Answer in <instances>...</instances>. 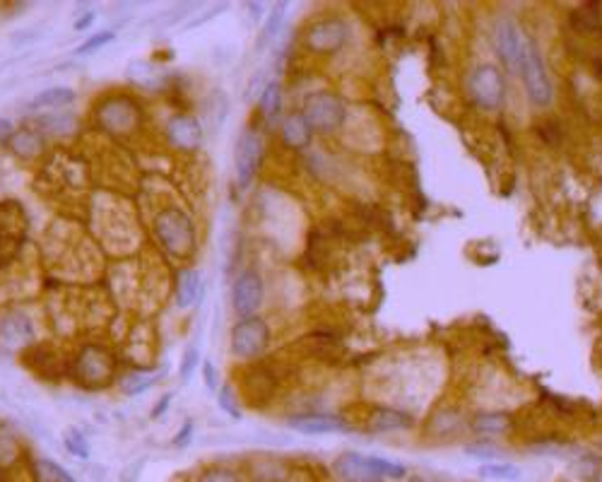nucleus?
<instances>
[{
	"mask_svg": "<svg viewBox=\"0 0 602 482\" xmlns=\"http://www.w3.org/2000/svg\"><path fill=\"white\" fill-rule=\"evenodd\" d=\"M114 36H116V35H114L111 29H106V32H99V35H92L89 39H85V42L75 48V54L77 55L95 54V51H99V48H104L106 44L114 42Z\"/></svg>",
	"mask_w": 602,
	"mask_h": 482,
	"instance_id": "nucleus-32",
	"label": "nucleus"
},
{
	"mask_svg": "<svg viewBox=\"0 0 602 482\" xmlns=\"http://www.w3.org/2000/svg\"><path fill=\"white\" fill-rule=\"evenodd\" d=\"M311 126L306 124V118L301 114L287 116L282 121V140L287 145L289 150H304L311 143Z\"/></svg>",
	"mask_w": 602,
	"mask_h": 482,
	"instance_id": "nucleus-21",
	"label": "nucleus"
},
{
	"mask_svg": "<svg viewBox=\"0 0 602 482\" xmlns=\"http://www.w3.org/2000/svg\"><path fill=\"white\" fill-rule=\"evenodd\" d=\"M520 80H523V90L527 95V102L545 109L555 102V85L545 65V55H542L540 44L535 39H526L523 46V61H520Z\"/></svg>",
	"mask_w": 602,
	"mask_h": 482,
	"instance_id": "nucleus-1",
	"label": "nucleus"
},
{
	"mask_svg": "<svg viewBox=\"0 0 602 482\" xmlns=\"http://www.w3.org/2000/svg\"><path fill=\"white\" fill-rule=\"evenodd\" d=\"M477 476L482 480H492V482H518L523 470L516 466V463L508 461H489V463H479Z\"/></svg>",
	"mask_w": 602,
	"mask_h": 482,
	"instance_id": "nucleus-26",
	"label": "nucleus"
},
{
	"mask_svg": "<svg viewBox=\"0 0 602 482\" xmlns=\"http://www.w3.org/2000/svg\"><path fill=\"white\" fill-rule=\"evenodd\" d=\"M467 92L470 99L485 111H499L507 102V80L497 65L479 63L467 75Z\"/></svg>",
	"mask_w": 602,
	"mask_h": 482,
	"instance_id": "nucleus-4",
	"label": "nucleus"
},
{
	"mask_svg": "<svg viewBox=\"0 0 602 482\" xmlns=\"http://www.w3.org/2000/svg\"><path fill=\"white\" fill-rule=\"evenodd\" d=\"M65 448H68L73 456H77V458H87L89 456L87 441H85L83 434H77V432H73L68 439H65Z\"/></svg>",
	"mask_w": 602,
	"mask_h": 482,
	"instance_id": "nucleus-35",
	"label": "nucleus"
},
{
	"mask_svg": "<svg viewBox=\"0 0 602 482\" xmlns=\"http://www.w3.org/2000/svg\"><path fill=\"white\" fill-rule=\"evenodd\" d=\"M333 470L343 482H384L381 456H364L359 451H345L333 461Z\"/></svg>",
	"mask_w": 602,
	"mask_h": 482,
	"instance_id": "nucleus-11",
	"label": "nucleus"
},
{
	"mask_svg": "<svg viewBox=\"0 0 602 482\" xmlns=\"http://www.w3.org/2000/svg\"><path fill=\"white\" fill-rule=\"evenodd\" d=\"M412 425H415V417L400 410V407L378 406L369 415V432L374 434L405 432V429H412Z\"/></svg>",
	"mask_w": 602,
	"mask_h": 482,
	"instance_id": "nucleus-17",
	"label": "nucleus"
},
{
	"mask_svg": "<svg viewBox=\"0 0 602 482\" xmlns=\"http://www.w3.org/2000/svg\"><path fill=\"white\" fill-rule=\"evenodd\" d=\"M405 482H434V480H429V477H422V476H410Z\"/></svg>",
	"mask_w": 602,
	"mask_h": 482,
	"instance_id": "nucleus-42",
	"label": "nucleus"
},
{
	"mask_svg": "<svg viewBox=\"0 0 602 482\" xmlns=\"http://www.w3.org/2000/svg\"><path fill=\"white\" fill-rule=\"evenodd\" d=\"M35 343V326L27 314L10 311L0 318V350H25Z\"/></svg>",
	"mask_w": 602,
	"mask_h": 482,
	"instance_id": "nucleus-14",
	"label": "nucleus"
},
{
	"mask_svg": "<svg viewBox=\"0 0 602 482\" xmlns=\"http://www.w3.org/2000/svg\"><path fill=\"white\" fill-rule=\"evenodd\" d=\"M260 162H263V140H260L258 131L246 128L241 133L236 152H234V172H236V181L241 188L251 186L256 172L260 169Z\"/></svg>",
	"mask_w": 602,
	"mask_h": 482,
	"instance_id": "nucleus-12",
	"label": "nucleus"
},
{
	"mask_svg": "<svg viewBox=\"0 0 602 482\" xmlns=\"http://www.w3.org/2000/svg\"><path fill=\"white\" fill-rule=\"evenodd\" d=\"M263 280L256 270H246L234 280L232 306L239 318H254L263 304Z\"/></svg>",
	"mask_w": 602,
	"mask_h": 482,
	"instance_id": "nucleus-13",
	"label": "nucleus"
},
{
	"mask_svg": "<svg viewBox=\"0 0 602 482\" xmlns=\"http://www.w3.org/2000/svg\"><path fill=\"white\" fill-rule=\"evenodd\" d=\"M523 46H526V39H523L518 22L514 17H501L497 22V27H494V51H497V58H499L501 65L511 75L520 70Z\"/></svg>",
	"mask_w": 602,
	"mask_h": 482,
	"instance_id": "nucleus-9",
	"label": "nucleus"
},
{
	"mask_svg": "<svg viewBox=\"0 0 602 482\" xmlns=\"http://www.w3.org/2000/svg\"><path fill=\"white\" fill-rule=\"evenodd\" d=\"M349 39V25L340 17H328V20L314 22L304 35V44L308 51L321 55L337 54Z\"/></svg>",
	"mask_w": 602,
	"mask_h": 482,
	"instance_id": "nucleus-10",
	"label": "nucleus"
},
{
	"mask_svg": "<svg viewBox=\"0 0 602 482\" xmlns=\"http://www.w3.org/2000/svg\"><path fill=\"white\" fill-rule=\"evenodd\" d=\"M193 432H196V425H193L191 420H186L184 425H181V429L176 432V437H174V447L176 448H184L191 444L193 439Z\"/></svg>",
	"mask_w": 602,
	"mask_h": 482,
	"instance_id": "nucleus-37",
	"label": "nucleus"
},
{
	"mask_svg": "<svg viewBox=\"0 0 602 482\" xmlns=\"http://www.w3.org/2000/svg\"><path fill=\"white\" fill-rule=\"evenodd\" d=\"M125 75H128L130 83H135L137 87H143V90H150V92L162 90L166 83L165 68H159L157 63L143 61V58L130 61L128 70H125Z\"/></svg>",
	"mask_w": 602,
	"mask_h": 482,
	"instance_id": "nucleus-18",
	"label": "nucleus"
},
{
	"mask_svg": "<svg viewBox=\"0 0 602 482\" xmlns=\"http://www.w3.org/2000/svg\"><path fill=\"white\" fill-rule=\"evenodd\" d=\"M508 427H511V417L507 413H477L470 420V429L485 439L501 437L504 432H508Z\"/></svg>",
	"mask_w": 602,
	"mask_h": 482,
	"instance_id": "nucleus-23",
	"label": "nucleus"
},
{
	"mask_svg": "<svg viewBox=\"0 0 602 482\" xmlns=\"http://www.w3.org/2000/svg\"><path fill=\"white\" fill-rule=\"evenodd\" d=\"M301 116L306 118L311 131L336 133L343 128L345 118H347V109H345L343 99L333 95V92H316V95H311L304 102Z\"/></svg>",
	"mask_w": 602,
	"mask_h": 482,
	"instance_id": "nucleus-6",
	"label": "nucleus"
},
{
	"mask_svg": "<svg viewBox=\"0 0 602 482\" xmlns=\"http://www.w3.org/2000/svg\"><path fill=\"white\" fill-rule=\"evenodd\" d=\"M36 128L42 136H70L77 128V118L73 114H42Z\"/></svg>",
	"mask_w": 602,
	"mask_h": 482,
	"instance_id": "nucleus-25",
	"label": "nucleus"
},
{
	"mask_svg": "<svg viewBox=\"0 0 602 482\" xmlns=\"http://www.w3.org/2000/svg\"><path fill=\"white\" fill-rule=\"evenodd\" d=\"M287 3H277L275 7H270V13L266 17V25H263V32H260V42L258 48H266L270 44L277 42V36L282 32V25H285V13H287Z\"/></svg>",
	"mask_w": 602,
	"mask_h": 482,
	"instance_id": "nucleus-27",
	"label": "nucleus"
},
{
	"mask_svg": "<svg viewBox=\"0 0 602 482\" xmlns=\"http://www.w3.org/2000/svg\"><path fill=\"white\" fill-rule=\"evenodd\" d=\"M73 102H75V90H70V87H48V90L39 92V95L27 104V109L32 111L65 109V106H70Z\"/></svg>",
	"mask_w": 602,
	"mask_h": 482,
	"instance_id": "nucleus-20",
	"label": "nucleus"
},
{
	"mask_svg": "<svg viewBox=\"0 0 602 482\" xmlns=\"http://www.w3.org/2000/svg\"><path fill=\"white\" fill-rule=\"evenodd\" d=\"M155 384H157V377H147V374L133 372L121 379V386H118V388H121L124 396H140V393L150 391Z\"/></svg>",
	"mask_w": 602,
	"mask_h": 482,
	"instance_id": "nucleus-28",
	"label": "nucleus"
},
{
	"mask_svg": "<svg viewBox=\"0 0 602 482\" xmlns=\"http://www.w3.org/2000/svg\"><path fill=\"white\" fill-rule=\"evenodd\" d=\"M196 482H241V477L229 468H207L196 477Z\"/></svg>",
	"mask_w": 602,
	"mask_h": 482,
	"instance_id": "nucleus-34",
	"label": "nucleus"
},
{
	"mask_svg": "<svg viewBox=\"0 0 602 482\" xmlns=\"http://www.w3.org/2000/svg\"><path fill=\"white\" fill-rule=\"evenodd\" d=\"M7 147L13 155L22 159H32L36 155L44 152V136L39 131H32V128H22V131H15L7 140Z\"/></svg>",
	"mask_w": 602,
	"mask_h": 482,
	"instance_id": "nucleus-19",
	"label": "nucleus"
},
{
	"mask_svg": "<svg viewBox=\"0 0 602 482\" xmlns=\"http://www.w3.org/2000/svg\"><path fill=\"white\" fill-rule=\"evenodd\" d=\"M203 379H206V386L207 391L210 393H217L219 391V377H217V367L207 359V362H203Z\"/></svg>",
	"mask_w": 602,
	"mask_h": 482,
	"instance_id": "nucleus-36",
	"label": "nucleus"
},
{
	"mask_svg": "<svg viewBox=\"0 0 602 482\" xmlns=\"http://www.w3.org/2000/svg\"><path fill=\"white\" fill-rule=\"evenodd\" d=\"M597 447H600V448H602V437H600V441H597Z\"/></svg>",
	"mask_w": 602,
	"mask_h": 482,
	"instance_id": "nucleus-43",
	"label": "nucleus"
},
{
	"mask_svg": "<svg viewBox=\"0 0 602 482\" xmlns=\"http://www.w3.org/2000/svg\"><path fill=\"white\" fill-rule=\"evenodd\" d=\"M155 235H157L162 248L174 258H191L196 246H198L193 220L178 207H166L165 213L157 215Z\"/></svg>",
	"mask_w": 602,
	"mask_h": 482,
	"instance_id": "nucleus-2",
	"label": "nucleus"
},
{
	"mask_svg": "<svg viewBox=\"0 0 602 482\" xmlns=\"http://www.w3.org/2000/svg\"><path fill=\"white\" fill-rule=\"evenodd\" d=\"M200 289H203V280H200L198 270L196 268L178 270V280H176V306L178 309H188V306L198 299Z\"/></svg>",
	"mask_w": 602,
	"mask_h": 482,
	"instance_id": "nucleus-22",
	"label": "nucleus"
},
{
	"mask_svg": "<svg viewBox=\"0 0 602 482\" xmlns=\"http://www.w3.org/2000/svg\"><path fill=\"white\" fill-rule=\"evenodd\" d=\"M166 138L181 152H196L203 145V126L196 116H174L166 126Z\"/></svg>",
	"mask_w": 602,
	"mask_h": 482,
	"instance_id": "nucleus-16",
	"label": "nucleus"
},
{
	"mask_svg": "<svg viewBox=\"0 0 602 482\" xmlns=\"http://www.w3.org/2000/svg\"><path fill=\"white\" fill-rule=\"evenodd\" d=\"M39 468H42V476L46 482H75V477L70 476L68 470H63L61 466L54 461H42L39 463Z\"/></svg>",
	"mask_w": 602,
	"mask_h": 482,
	"instance_id": "nucleus-33",
	"label": "nucleus"
},
{
	"mask_svg": "<svg viewBox=\"0 0 602 482\" xmlns=\"http://www.w3.org/2000/svg\"><path fill=\"white\" fill-rule=\"evenodd\" d=\"M13 133H15L13 131V121H10V118L0 116V143H7Z\"/></svg>",
	"mask_w": 602,
	"mask_h": 482,
	"instance_id": "nucleus-40",
	"label": "nucleus"
},
{
	"mask_svg": "<svg viewBox=\"0 0 602 482\" xmlns=\"http://www.w3.org/2000/svg\"><path fill=\"white\" fill-rule=\"evenodd\" d=\"M27 239V217L20 203L0 200V266L20 254Z\"/></svg>",
	"mask_w": 602,
	"mask_h": 482,
	"instance_id": "nucleus-7",
	"label": "nucleus"
},
{
	"mask_svg": "<svg viewBox=\"0 0 602 482\" xmlns=\"http://www.w3.org/2000/svg\"><path fill=\"white\" fill-rule=\"evenodd\" d=\"M198 365H200V347L198 345H191L188 350L184 352V359H181V365H178V379H181V384H191L193 374L198 372Z\"/></svg>",
	"mask_w": 602,
	"mask_h": 482,
	"instance_id": "nucleus-29",
	"label": "nucleus"
},
{
	"mask_svg": "<svg viewBox=\"0 0 602 482\" xmlns=\"http://www.w3.org/2000/svg\"><path fill=\"white\" fill-rule=\"evenodd\" d=\"M92 25H95V13H85L83 17H80V20H77L75 25H73V27H75L77 32H83V29L92 27Z\"/></svg>",
	"mask_w": 602,
	"mask_h": 482,
	"instance_id": "nucleus-41",
	"label": "nucleus"
},
{
	"mask_svg": "<svg viewBox=\"0 0 602 482\" xmlns=\"http://www.w3.org/2000/svg\"><path fill=\"white\" fill-rule=\"evenodd\" d=\"M73 374H75L80 386H85L89 391H99V388H106V386H111V381L116 379V357L106 347L87 345L77 355Z\"/></svg>",
	"mask_w": 602,
	"mask_h": 482,
	"instance_id": "nucleus-3",
	"label": "nucleus"
},
{
	"mask_svg": "<svg viewBox=\"0 0 602 482\" xmlns=\"http://www.w3.org/2000/svg\"><path fill=\"white\" fill-rule=\"evenodd\" d=\"M270 345V328L263 318H241L232 328V352L239 359H256Z\"/></svg>",
	"mask_w": 602,
	"mask_h": 482,
	"instance_id": "nucleus-8",
	"label": "nucleus"
},
{
	"mask_svg": "<svg viewBox=\"0 0 602 482\" xmlns=\"http://www.w3.org/2000/svg\"><path fill=\"white\" fill-rule=\"evenodd\" d=\"M466 454L473 456V458H477V461H482V463H489V461H499L501 451L494 447L492 441L485 439V441H477V444H470V447H466Z\"/></svg>",
	"mask_w": 602,
	"mask_h": 482,
	"instance_id": "nucleus-31",
	"label": "nucleus"
},
{
	"mask_svg": "<svg viewBox=\"0 0 602 482\" xmlns=\"http://www.w3.org/2000/svg\"><path fill=\"white\" fill-rule=\"evenodd\" d=\"M287 427L295 429L306 437H321V434H349L352 425L337 415H323V413H308V415H295L289 417Z\"/></svg>",
	"mask_w": 602,
	"mask_h": 482,
	"instance_id": "nucleus-15",
	"label": "nucleus"
},
{
	"mask_svg": "<svg viewBox=\"0 0 602 482\" xmlns=\"http://www.w3.org/2000/svg\"><path fill=\"white\" fill-rule=\"evenodd\" d=\"M217 406H219V410H222L225 415H229L232 420H241V407H239V403H236V396H234L232 384L219 386Z\"/></svg>",
	"mask_w": 602,
	"mask_h": 482,
	"instance_id": "nucleus-30",
	"label": "nucleus"
},
{
	"mask_svg": "<svg viewBox=\"0 0 602 482\" xmlns=\"http://www.w3.org/2000/svg\"><path fill=\"white\" fill-rule=\"evenodd\" d=\"M140 118H143V109L128 95L109 96L96 109L99 126L106 133H114V136H128V133H133L140 126Z\"/></svg>",
	"mask_w": 602,
	"mask_h": 482,
	"instance_id": "nucleus-5",
	"label": "nucleus"
},
{
	"mask_svg": "<svg viewBox=\"0 0 602 482\" xmlns=\"http://www.w3.org/2000/svg\"><path fill=\"white\" fill-rule=\"evenodd\" d=\"M226 10V5H213L210 7V10H207L206 15H200V17H193L191 22H188V25H186V29H196V27H200V25H206L207 20H213V17H217L219 13H225Z\"/></svg>",
	"mask_w": 602,
	"mask_h": 482,
	"instance_id": "nucleus-38",
	"label": "nucleus"
},
{
	"mask_svg": "<svg viewBox=\"0 0 602 482\" xmlns=\"http://www.w3.org/2000/svg\"><path fill=\"white\" fill-rule=\"evenodd\" d=\"M172 393H165V396H162V400H159L157 406L152 407V420H157V417H162V415L166 413V410H169V403H172Z\"/></svg>",
	"mask_w": 602,
	"mask_h": 482,
	"instance_id": "nucleus-39",
	"label": "nucleus"
},
{
	"mask_svg": "<svg viewBox=\"0 0 602 482\" xmlns=\"http://www.w3.org/2000/svg\"><path fill=\"white\" fill-rule=\"evenodd\" d=\"M258 109L260 114H263V118H266L267 126H275L277 121H280V114H282V85L277 83V80H273V83L266 85V90L260 92V99H258Z\"/></svg>",
	"mask_w": 602,
	"mask_h": 482,
	"instance_id": "nucleus-24",
	"label": "nucleus"
}]
</instances>
